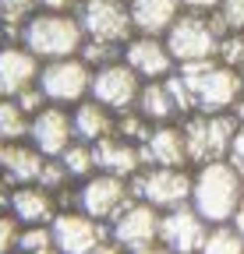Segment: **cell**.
<instances>
[{
  "mask_svg": "<svg viewBox=\"0 0 244 254\" xmlns=\"http://www.w3.org/2000/svg\"><path fill=\"white\" fill-rule=\"evenodd\" d=\"M212 25H216L220 36L227 32H244V0H223L212 14Z\"/></svg>",
  "mask_w": 244,
  "mask_h": 254,
  "instance_id": "cell-29",
  "label": "cell"
},
{
  "mask_svg": "<svg viewBox=\"0 0 244 254\" xmlns=\"http://www.w3.org/2000/svg\"><path fill=\"white\" fill-rule=\"evenodd\" d=\"M244 201V173L230 163H205L191 173V208L209 222V226H220L230 222L234 212Z\"/></svg>",
  "mask_w": 244,
  "mask_h": 254,
  "instance_id": "cell-1",
  "label": "cell"
},
{
  "mask_svg": "<svg viewBox=\"0 0 244 254\" xmlns=\"http://www.w3.org/2000/svg\"><path fill=\"white\" fill-rule=\"evenodd\" d=\"M53 233L50 226H21L18 237V254H53Z\"/></svg>",
  "mask_w": 244,
  "mask_h": 254,
  "instance_id": "cell-28",
  "label": "cell"
},
{
  "mask_svg": "<svg viewBox=\"0 0 244 254\" xmlns=\"http://www.w3.org/2000/svg\"><path fill=\"white\" fill-rule=\"evenodd\" d=\"M131 198L145 201L160 212L191 205V173L173 166H142L131 180Z\"/></svg>",
  "mask_w": 244,
  "mask_h": 254,
  "instance_id": "cell-5",
  "label": "cell"
},
{
  "mask_svg": "<svg viewBox=\"0 0 244 254\" xmlns=\"http://www.w3.org/2000/svg\"><path fill=\"white\" fill-rule=\"evenodd\" d=\"M50 233L60 254H92L103 244H110V226L88 219L81 208H60L57 219L50 222Z\"/></svg>",
  "mask_w": 244,
  "mask_h": 254,
  "instance_id": "cell-9",
  "label": "cell"
},
{
  "mask_svg": "<svg viewBox=\"0 0 244 254\" xmlns=\"http://www.w3.org/2000/svg\"><path fill=\"white\" fill-rule=\"evenodd\" d=\"M75 0H36V7H43L46 14H68Z\"/></svg>",
  "mask_w": 244,
  "mask_h": 254,
  "instance_id": "cell-36",
  "label": "cell"
},
{
  "mask_svg": "<svg viewBox=\"0 0 244 254\" xmlns=\"http://www.w3.org/2000/svg\"><path fill=\"white\" fill-rule=\"evenodd\" d=\"M220 32L212 25V18L205 14H180L170 32H166V50L173 57V64H195V60H212L220 46Z\"/></svg>",
  "mask_w": 244,
  "mask_h": 254,
  "instance_id": "cell-7",
  "label": "cell"
},
{
  "mask_svg": "<svg viewBox=\"0 0 244 254\" xmlns=\"http://www.w3.org/2000/svg\"><path fill=\"white\" fill-rule=\"evenodd\" d=\"M71 124H75V138L78 141H88V145H96L103 138L113 134V124H117V113L106 110L103 103L96 99H85L71 110Z\"/></svg>",
  "mask_w": 244,
  "mask_h": 254,
  "instance_id": "cell-22",
  "label": "cell"
},
{
  "mask_svg": "<svg viewBox=\"0 0 244 254\" xmlns=\"http://www.w3.org/2000/svg\"><path fill=\"white\" fill-rule=\"evenodd\" d=\"M131 184L120 180V177H110V173H92L88 180L78 184V194H75V205L96 222H110L131 205Z\"/></svg>",
  "mask_w": 244,
  "mask_h": 254,
  "instance_id": "cell-8",
  "label": "cell"
},
{
  "mask_svg": "<svg viewBox=\"0 0 244 254\" xmlns=\"http://www.w3.org/2000/svg\"><path fill=\"white\" fill-rule=\"evenodd\" d=\"M135 110H138L149 124H170L173 117H180L163 81H145V85H142V92H138Z\"/></svg>",
  "mask_w": 244,
  "mask_h": 254,
  "instance_id": "cell-23",
  "label": "cell"
},
{
  "mask_svg": "<svg viewBox=\"0 0 244 254\" xmlns=\"http://www.w3.org/2000/svg\"><path fill=\"white\" fill-rule=\"evenodd\" d=\"M18 237H21V222L11 212L0 215V254H18Z\"/></svg>",
  "mask_w": 244,
  "mask_h": 254,
  "instance_id": "cell-34",
  "label": "cell"
},
{
  "mask_svg": "<svg viewBox=\"0 0 244 254\" xmlns=\"http://www.w3.org/2000/svg\"><path fill=\"white\" fill-rule=\"evenodd\" d=\"M14 103H18V106H21V110H25L28 117H36L39 110H46V106H50V103H46V95H43V88H39V85H28L25 92H18V95H14Z\"/></svg>",
  "mask_w": 244,
  "mask_h": 254,
  "instance_id": "cell-35",
  "label": "cell"
},
{
  "mask_svg": "<svg viewBox=\"0 0 244 254\" xmlns=\"http://www.w3.org/2000/svg\"><path fill=\"white\" fill-rule=\"evenodd\" d=\"M113 134H120L124 141H131V145H145L149 141V134H152V124L138 113V110H128V113H117V124H113Z\"/></svg>",
  "mask_w": 244,
  "mask_h": 254,
  "instance_id": "cell-27",
  "label": "cell"
},
{
  "mask_svg": "<svg viewBox=\"0 0 244 254\" xmlns=\"http://www.w3.org/2000/svg\"><path fill=\"white\" fill-rule=\"evenodd\" d=\"M124 64L142 78V81H163L173 74V57L163 39L156 36H138L124 43Z\"/></svg>",
  "mask_w": 244,
  "mask_h": 254,
  "instance_id": "cell-15",
  "label": "cell"
},
{
  "mask_svg": "<svg viewBox=\"0 0 244 254\" xmlns=\"http://www.w3.org/2000/svg\"><path fill=\"white\" fill-rule=\"evenodd\" d=\"M160 219H163L160 208H152L145 201H131L110 222V244H117L124 254L160 244Z\"/></svg>",
  "mask_w": 244,
  "mask_h": 254,
  "instance_id": "cell-12",
  "label": "cell"
},
{
  "mask_svg": "<svg viewBox=\"0 0 244 254\" xmlns=\"http://www.w3.org/2000/svg\"><path fill=\"white\" fill-rule=\"evenodd\" d=\"M180 78L188 81L191 99H195V113H230L234 103L244 95V74L212 60H195V64H180Z\"/></svg>",
  "mask_w": 244,
  "mask_h": 254,
  "instance_id": "cell-2",
  "label": "cell"
},
{
  "mask_svg": "<svg viewBox=\"0 0 244 254\" xmlns=\"http://www.w3.org/2000/svg\"><path fill=\"white\" fill-rule=\"evenodd\" d=\"M230 163L244 173V127L237 131V138H234V148H230Z\"/></svg>",
  "mask_w": 244,
  "mask_h": 254,
  "instance_id": "cell-37",
  "label": "cell"
},
{
  "mask_svg": "<svg viewBox=\"0 0 244 254\" xmlns=\"http://www.w3.org/2000/svg\"><path fill=\"white\" fill-rule=\"evenodd\" d=\"M60 212V201L53 190H43L39 184H25L11 190V215L21 226H50Z\"/></svg>",
  "mask_w": 244,
  "mask_h": 254,
  "instance_id": "cell-18",
  "label": "cell"
},
{
  "mask_svg": "<svg viewBox=\"0 0 244 254\" xmlns=\"http://www.w3.org/2000/svg\"><path fill=\"white\" fill-rule=\"evenodd\" d=\"M142 163L145 166H173V170H188V141L184 131L173 124H156L149 141L142 145Z\"/></svg>",
  "mask_w": 244,
  "mask_h": 254,
  "instance_id": "cell-16",
  "label": "cell"
},
{
  "mask_svg": "<svg viewBox=\"0 0 244 254\" xmlns=\"http://www.w3.org/2000/svg\"><path fill=\"white\" fill-rule=\"evenodd\" d=\"M46 155H39L28 141H11L0 152V177H4L11 187H25V184H36L43 173Z\"/></svg>",
  "mask_w": 244,
  "mask_h": 254,
  "instance_id": "cell-20",
  "label": "cell"
},
{
  "mask_svg": "<svg viewBox=\"0 0 244 254\" xmlns=\"http://www.w3.org/2000/svg\"><path fill=\"white\" fill-rule=\"evenodd\" d=\"M11 190H14V187H11L4 177H0V215H7V212H11Z\"/></svg>",
  "mask_w": 244,
  "mask_h": 254,
  "instance_id": "cell-38",
  "label": "cell"
},
{
  "mask_svg": "<svg viewBox=\"0 0 244 254\" xmlns=\"http://www.w3.org/2000/svg\"><path fill=\"white\" fill-rule=\"evenodd\" d=\"M120 4H124V0H120Z\"/></svg>",
  "mask_w": 244,
  "mask_h": 254,
  "instance_id": "cell-46",
  "label": "cell"
},
{
  "mask_svg": "<svg viewBox=\"0 0 244 254\" xmlns=\"http://www.w3.org/2000/svg\"><path fill=\"white\" fill-rule=\"evenodd\" d=\"M43 64L25 46H0V99H14L18 92L39 81Z\"/></svg>",
  "mask_w": 244,
  "mask_h": 254,
  "instance_id": "cell-17",
  "label": "cell"
},
{
  "mask_svg": "<svg viewBox=\"0 0 244 254\" xmlns=\"http://www.w3.org/2000/svg\"><path fill=\"white\" fill-rule=\"evenodd\" d=\"M131 254H173V251H166L163 244H152V247H142V251H131Z\"/></svg>",
  "mask_w": 244,
  "mask_h": 254,
  "instance_id": "cell-41",
  "label": "cell"
},
{
  "mask_svg": "<svg viewBox=\"0 0 244 254\" xmlns=\"http://www.w3.org/2000/svg\"><path fill=\"white\" fill-rule=\"evenodd\" d=\"M180 4H188L191 11H216L223 0H180Z\"/></svg>",
  "mask_w": 244,
  "mask_h": 254,
  "instance_id": "cell-39",
  "label": "cell"
},
{
  "mask_svg": "<svg viewBox=\"0 0 244 254\" xmlns=\"http://www.w3.org/2000/svg\"><path fill=\"white\" fill-rule=\"evenodd\" d=\"M216 60L234 67V71L244 67V32H227L220 39V46H216Z\"/></svg>",
  "mask_w": 244,
  "mask_h": 254,
  "instance_id": "cell-30",
  "label": "cell"
},
{
  "mask_svg": "<svg viewBox=\"0 0 244 254\" xmlns=\"http://www.w3.org/2000/svg\"><path fill=\"white\" fill-rule=\"evenodd\" d=\"M198 254H244V237L230 226V222L209 226V233H205Z\"/></svg>",
  "mask_w": 244,
  "mask_h": 254,
  "instance_id": "cell-26",
  "label": "cell"
},
{
  "mask_svg": "<svg viewBox=\"0 0 244 254\" xmlns=\"http://www.w3.org/2000/svg\"><path fill=\"white\" fill-rule=\"evenodd\" d=\"M21 46L36 60H64L78 57L85 46V32L71 14H36L21 25Z\"/></svg>",
  "mask_w": 244,
  "mask_h": 254,
  "instance_id": "cell-3",
  "label": "cell"
},
{
  "mask_svg": "<svg viewBox=\"0 0 244 254\" xmlns=\"http://www.w3.org/2000/svg\"><path fill=\"white\" fill-rule=\"evenodd\" d=\"M96 152V170L99 173H110V177H120V180H131L145 163H142V148L124 141L120 134H110L103 141L92 145Z\"/></svg>",
  "mask_w": 244,
  "mask_h": 254,
  "instance_id": "cell-19",
  "label": "cell"
},
{
  "mask_svg": "<svg viewBox=\"0 0 244 254\" xmlns=\"http://www.w3.org/2000/svg\"><path fill=\"white\" fill-rule=\"evenodd\" d=\"M92 254H124V251H120L117 244H103L99 251H92Z\"/></svg>",
  "mask_w": 244,
  "mask_h": 254,
  "instance_id": "cell-42",
  "label": "cell"
},
{
  "mask_svg": "<svg viewBox=\"0 0 244 254\" xmlns=\"http://www.w3.org/2000/svg\"><path fill=\"white\" fill-rule=\"evenodd\" d=\"M36 0H0V21L7 25H25L28 14H32Z\"/></svg>",
  "mask_w": 244,
  "mask_h": 254,
  "instance_id": "cell-33",
  "label": "cell"
},
{
  "mask_svg": "<svg viewBox=\"0 0 244 254\" xmlns=\"http://www.w3.org/2000/svg\"><path fill=\"white\" fill-rule=\"evenodd\" d=\"M46 95L50 106H78L88 99V88H92V67L81 57H64V60H50L39 67V81H36Z\"/></svg>",
  "mask_w": 244,
  "mask_h": 254,
  "instance_id": "cell-6",
  "label": "cell"
},
{
  "mask_svg": "<svg viewBox=\"0 0 244 254\" xmlns=\"http://www.w3.org/2000/svg\"><path fill=\"white\" fill-rule=\"evenodd\" d=\"M57 159H60V166L68 170V177L78 180V184L88 180L92 173H99V170H96V152H92V145H88V141H78V138H75Z\"/></svg>",
  "mask_w": 244,
  "mask_h": 254,
  "instance_id": "cell-24",
  "label": "cell"
},
{
  "mask_svg": "<svg viewBox=\"0 0 244 254\" xmlns=\"http://www.w3.org/2000/svg\"><path fill=\"white\" fill-rule=\"evenodd\" d=\"M180 0H131V7H128V14H131V25L142 32V36H166L170 32V25L180 18Z\"/></svg>",
  "mask_w": 244,
  "mask_h": 254,
  "instance_id": "cell-21",
  "label": "cell"
},
{
  "mask_svg": "<svg viewBox=\"0 0 244 254\" xmlns=\"http://www.w3.org/2000/svg\"><path fill=\"white\" fill-rule=\"evenodd\" d=\"M205 233H209V222H205L191 205L170 208V212H163V219H160V244H163L166 251H173V254H198Z\"/></svg>",
  "mask_w": 244,
  "mask_h": 254,
  "instance_id": "cell-13",
  "label": "cell"
},
{
  "mask_svg": "<svg viewBox=\"0 0 244 254\" xmlns=\"http://www.w3.org/2000/svg\"><path fill=\"white\" fill-rule=\"evenodd\" d=\"M241 74H244V67H241Z\"/></svg>",
  "mask_w": 244,
  "mask_h": 254,
  "instance_id": "cell-45",
  "label": "cell"
},
{
  "mask_svg": "<svg viewBox=\"0 0 244 254\" xmlns=\"http://www.w3.org/2000/svg\"><path fill=\"white\" fill-rule=\"evenodd\" d=\"M28 124H32V117H28L14 99H0V138H4V145L28 141Z\"/></svg>",
  "mask_w": 244,
  "mask_h": 254,
  "instance_id": "cell-25",
  "label": "cell"
},
{
  "mask_svg": "<svg viewBox=\"0 0 244 254\" xmlns=\"http://www.w3.org/2000/svg\"><path fill=\"white\" fill-rule=\"evenodd\" d=\"M53 254H60V251H53Z\"/></svg>",
  "mask_w": 244,
  "mask_h": 254,
  "instance_id": "cell-44",
  "label": "cell"
},
{
  "mask_svg": "<svg viewBox=\"0 0 244 254\" xmlns=\"http://www.w3.org/2000/svg\"><path fill=\"white\" fill-rule=\"evenodd\" d=\"M71 141H75V124H71V110L64 106H46L28 124V145L46 159H57Z\"/></svg>",
  "mask_w": 244,
  "mask_h": 254,
  "instance_id": "cell-14",
  "label": "cell"
},
{
  "mask_svg": "<svg viewBox=\"0 0 244 254\" xmlns=\"http://www.w3.org/2000/svg\"><path fill=\"white\" fill-rule=\"evenodd\" d=\"M78 25L92 43H110V46L131 43V28H135L120 0H85Z\"/></svg>",
  "mask_w": 244,
  "mask_h": 254,
  "instance_id": "cell-11",
  "label": "cell"
},
{
  "mask_svg": "<svg viewBox=\"0 0 244 254\" xmlns=\"http://www.w3.org/2000/svg\"><path fill=\"white\" fill-rule=\"evenodd\" d=\"M230 226H234V230H237V233L244 237V201H241V208L234 212V219H230Z\"/></svg>",
  "mask_w": 244,
  "mask_h": 254,
  "instance_id": "cell-40",
  "label": "cell"
},
{
  "mask_svg": "<svg viewBox=\"0 0 244 254\" xmlns=\"http://www.w3.org/2000/svg\"><path fill=\"white\" fill-rule=\"evenodd\" d=\"M71 177H68V170L60 166V159H46L43 163V173H39V187L43 190H53V194H60V190H64V184H68Z\"/></svg>",
  "mask_w": 244,
  "mask_h": 254,
  "instance_id": "cell-32",
  "label": "cell"
},
{
  "mask_svg": "<svg viewBox=\"0 0 244 254\" xmlns=\"http://www.w3.org/2000/svg\"><path fill=\"white\" fill-rule=\"evenodd\" d=\"M184 141H188V159L195 166H205V163H220V159H230V148H234V138L241 131V124L234 113H191L184 124Z\"/></svg>",
  "mask_w": 244,
  "mask_h": 254,
  "instance_id": "cell-4",
  "label": "cell"
},
{
  "mask_svg": "<svg viewBox=\"0 0 244 254\" xmlns=\"http://www.w3.org/2000/svg\"><path fill=\"white\" fill-rule=\"evenodd\" d=\"M92 71H99V67H106V64H117L120 60V46H110V43H92L88 39L85 46H81V53H78Z\"/></svg>",
  "mask_w": 244,
  "mask_h": 254,
  "instance_id": "cell-31",
  "label": "cell"
},
{
  "mask_svg": "<svg viewBox=\"0 0 244 254\" xmlns=\"http://www.w3.org/2000/svg\"><path fill=\"white\" fill-rule=\"evenodd\" d=\"M142 85H145V81L128 67V64L117 60V64H106V67L92 71V88H88V99L103 103V106L113 110V113H128V110H135V103H138Z\"/></svg>",
  "mask_w": 244,
  "mask_h": 254,
  "instance_id": "cell-10",
  "label": "cell"
},
{
  "mask_svg": "<svg viewBox=\"0 0 244 254\" xmlns=\"http://www.w3.org/2000/svg\"><path fill=\"white\" fill-rule=\"evenodd\" d=\"M0 152H4V138H0Z\"/></svg>",
  "mask_w": 244,
  "mask_h": 254,
  "instance_id": "cell-43",
  "label": "cell"
}]
</instances>
